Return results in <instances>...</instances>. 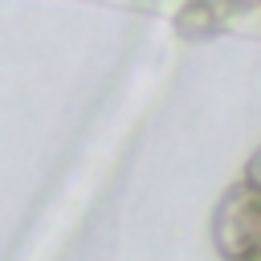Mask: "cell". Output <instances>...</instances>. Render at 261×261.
I'll return each instance as SVG.
<instances>
[{
	"instance_id": "obj_1",
	"label": "cell",
	"mask_w": 261,
	"mask_h": 261,
	"mask_svg": "<svg viewBox=\"0 0 261 261\" xmlns=\"http://www.w3.org/2000/svg\"><path fill=\"white\" fill-rule=\"evenodd\" d=\"M212 245L224 261H245L261 253V192L253 184H232L212 212Z\"/></svg>"
},
{
	"instance_id": "obj_2",
	"label": "cell",
	"mask_w": 261,
	"mask_h": 261,
	"mask_svg": "<svg viewBox=\"0 0 261 261\" xmlns=\"http://www.w3.org/2000/svg\"><path fill=\"white\" fill-rule=\"evenodd\" d=\"M216 29H220V16L212 12L208 0H188V4L175 12V33L188 37V41H204V37H212Z\"/></svg>"
},
{
	"instance_id": "obj_3",
	"label": "cell",
	"mask_w": 261,
	"mask_h": 261,
	"mask_svg": "<svg viewBox=\"0 0 261 261\" xmlns=\"http://www.w3.org/2000/svg\"><path fill=\"white\" fill-rule=\"evenodd\" d=\"M208 4H212V12H216V16H220V24H224V20L241 16V12H253L261 0H208Z\"/></svg>"
},
{
	"instance_id": "obj_4",
	"label": "cell",
	"mask_w": 261,
	"mask_h": 261,
	"mask_svg": "<svg viewBox=\"0 0 261 261\" xmlns=\"http://www.w3.org/2000/svg\"><path fill=\"white\" fill-rule=\"evenodd\" d=\"M245 184H253L257 192H261V147L249 155V163H245Z\"/></svg>"
},
{
	"instance_id": "obj_5",
	"label": "cell",
	"mask_w": 261,
	"mask_h": 261,
	"mask_svg": "<svg viewBox=\"0 0 261 261\" xmlns=\"http://www.w3.org/2000/svg\"><path fill=\"white\" fill-rule=\"evenodd\" d=\"M245 261H261V253H253V257H245Z\"/></svg>"
}]
</instances>
